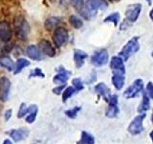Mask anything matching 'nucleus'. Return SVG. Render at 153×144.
<instances>
[{"label": "nucleus", "mask_w": 153, "mask_h": 144, "mask_svg": "<svg viewBox=\"0 0 153 144\" xmlns=\"http://www.w3.org/2000/svg\"><path fill=\"white\" fill-rule=\"evenodd\" d=\"M139 49H140V44H139L138 38L134 37L123 46L122 51L119 53V55L124 62H126L132 55L137 53Z\"/></svg>", "instance_id": "obj_1"}, {"label": "nucleus", "mask_w": 153, "mask_h": 144, "mask_svg": "<svg viewBox=\"0 0 153 144\" xmlns=\"http://www.w3.org/2000/svg\"><path fill=\"white\" fill-rule=\"evenodd\" d=\"M146 116V112H143L137 115L135 118H133V120L129 124V126L127 127V132L132 134V136H138V134L143 133L145 131V127L143 126V122Z\"/></svg>", "instance_id": "obj_2"}, {"label": "nucleus", "mask_w": 153, "mask_h": 144, "mask_svg": "<svg viewBox=\"0 0 153 144\" xmlns=\"http://www.w3.org/2000/svg\"><path fill=\"white\" fill-rule=\"evenodd\" d=\"M143 91V82L141 79H137L133 82V84L126 89L123 92V97L126 99L136 98Z\"/></svg>", "instance_id": "obj_3"}, {"label": "nucleus", "mask_w": 153, "mask_h": 144, "mask_svg": "<svg viewBox=\"0 0 153 144\" xmlns=\"http://www.w3.org/2000/svg\"><path fill=\"white\" fill-rule=\"evenodd\" d=\"M16 36L20 40H26L29 33H30V26L28 22L23 17H18L16 21Z\"/></svg>", "instance_id": "obj_4"}, {"label": "nucleus", "mask_w": 153, "mask_h": 144, "mask_svg": "<svg viewBox=\"0 0 153 144\" xmlns=\"http://www.w3.org/2000/svg\"><path fill=\"white\" fill-rule=\"evenodd\" d=\"M54 42L56 47H61L68 41L69 34L68 31L63 27H57L54 32Z\"/></svg>", "instance_id": "obj_5"}, {"label": "nucleus", "mask_w": 153, "mask_h": 144, "mask_svg": "<svg viewBox=\"0 0 153 144\" xmlns=\"http://www.w3.org/2000/svg\"><path fill=\"white\" fill-rule=\"evenodd\" d=\"M109 55L106 49H100L97 52H95V54L91 58V62L95 66H103L108 62Z\"/></svg>", "instance_id": "obj_6"}, {"label": "nucleus", "mask_w": 153, "mask_h": 144, "mask_svg": "<svg viewBox=\"0 0 153 144\" xmlns=\"http://www.w3.org/2000/svg\"><path fill=\"white\" fill-rule=\"evenodd\" d=\"M142 11V5L141 4H133L130 5L126 11V17L129 22H135L137 21V19L139 18V16H140Z\"/></svg>", "instance_id": "obj_7"}, {"label": "nucleus", "mask_w": 153, "mask_h": 144, "mask_svg": "<svg viewBox=\"0 0 153 144\" xmlns=\"http://www.w3.org/2000/svg\"><path fill=\"white\" fill-rule=\"evenodd\" d=\"M108 4L105 0H87L86 1V10L92 14H95L96 12L100 9H105L107 8Z\"/></svg>", "instance_id": "obj_8"}, {"label": "nucleus", "mask_w": 153, "mask_h": 144, "mask_svg": "<svg viewBox=\"0 0 153 144\" xmlns=\"http://www.w3.org/2000/svg\"><path fill=\"white\" fill-rule=\"evenodd\" d=\"M118 95L114 94L112 95L111 97L109 99V106H108V109L106 110V116L109 118H115L118 116V114L120 112V110H119V106H118Z\"/></svg>", "instance_id": "obj_9"}, {"label": "nucleus", "mask_w": 153, "mask_h": 144, "mask_svg": "<svg viewBox=\"0 0 153 144\" xmlns=\"http://www.w3.org/2000/svg\"><path fill=\"white\" fill-rule=\"evenodd\" d=\"M30 134V131L27 128H19V129H13L10 130V132H7V134H9L10 137L13 138V141L19 142L24 140Z\"/></svg>", "instance_id": "obj_10"}, {"label": "nucleus", "mask_w": 153, "mask_h": 144, "mask_svg": "<svg viewBox=\"0 0 153 144\" xmlns=\"http://www.w3.org/2000/svg\"><path fill=\"white\" fill-rule=\"evenodd\" d=\"M10 89H11V82L7 77L0 78V101L6 102L9 98Z\"/></svg>", "instance_id": "obj_11"}, {"label": "nucleus", "mask_w": 153, "mask_h": 144, "mask_svg": "<svg viewBox=\"0 0 153 144\" xmlns=\"http://www.w3.org/2000/svg\"><path fill=\"white\" fill-rule=\"evenodd\" d=\"M110 68L113 73L126 74V67H124V61L121 57H112L110 61Z\"/></svg>", "instance_id": "obj_12"}, {"label": "nucleus", "mask_w": 153, "mask_h": 144, "mask_svg": "<svg viewBox=\"0 0 153 144\" xmlns=\"http://www.w3.org/2000/svg\"><path fill=\"white\" fill-rule=\"evenodd\" d=\"M59 73H57L54 79H53V82H54L55 84H59V85H64L67 81H68L70 75L72 74L70 71L66 70L63 66H59L57 67L56 69Z\"/></svg>", "instance_id": "obj_13"}, {"label": "nucleus", "mask_w": 153, "mask_h": 144, "mask_svg": "<svg viewBox=\"0 0 153 144\" xmlns=\"http://www.w3.org/2000/svg\"><path fill=\"white\" fill-rule=\"evenodd\" d=\"M12 38V30L10 23L7 21L0 22V40L2 42H8Z\"/></svg>", "instance_id": "obj_14"}, {"label": "nucleus", "mask_w": 153, "mask_h": 144, "mask_svg": "<svg viewBox=\"0 0 153 144\" xmlns=\"http://www.w3.org/2000/svg\"><path fill=\"white\" fill-rule=\"evenodd\" d=\"M95 91L100 96H102V97L104 99V101H106V102H109V99L112 96L111 91H110L109 88L103 83H100V84H98L97 86H95Z\"/></svg>", "instance_id": "obj_15"}, {"label": "nucleus", "mask_w": 153, "mask_h": 144, "mask_svg": "<svg viewBox=\"0 0 153 144\" xmlns=\"http://www.w3.org/2000/svg\"><path fill=\"white\" fill-rule=\"evenodd\" d=\"M26 54L30 59L33 61H40L43 59V54L41 53V50L36 45H30L27 47Z\"/></svg>", "instance_id": "obj_16"}, {"label": "nucleus", "mask_w": 153, "mask_h": 144, "mask_svg": "<svg viewBox=\"0 0 153 144\" xmlns=\"http://www.w3.org/2000/svg\"><path fill=\"white\" fill-rule=\"evenodd\" d=\"M39 49L48 57H54L56 55V50L51 44V42L47 40H41L39 41Z\"/></svg>", "instance_id": "obj_17"}, {"label": "nucleus", "mask_w": 153, "mask_h": 144, "mask_svg": "<svg viewBox=\"0 0 153 144\" xmlns=\"http://www.w3.org/2000/svg\"><path fill=\"white\" fill-rule=\"evenodd\" d=\"M111 81H112L114 88L117 90H121L124 86L126 77H124V74H122V73H113Z\"/></svg>", "instance_id": "obj_18"}, {"label": "nucleus", "mask_w": 153, "mask_h": 144, "mask_svg": "<svg viewBox=\"0 0 153 144\" xmlns=\"http://www.w3.org/2000/svg\"><path fill=\"white\" fill-rule=\"evenodd\" d=\"M87 54L85 52L81 51V50H75L74 51V62L76 68H80L81 66L84 64V60L87 58Z\"/></svg>", "instance_id": "obj_19"}, {"label": "nucleus", "mask_w": 153, "mask_h": 144, "mask_svg": "<svg viewBox=\"0 0 153 144\" xmlns=\"http://www.w3.org/2000/svg\"><path fill=\"white\" fill-rule=\"evenodd\" d=\"M149 109H150V98L146 92H143V100L138 108V112L140 113H143L147 112Z\"/></svg>", "instance_id": "obj_20"}, {"label": "nucleus", "mask_w": 153, "mask_h": 144, "mask_svg": "<svg viewBox=\"0 0 153 144\" xmlns=\"http://www.w3.org/2000/svg\"><path fill=\"white\" fill-rule=\"evenodd\" d=\"M37 112H38V108L36 105H31L30 107H29V110H28V113H27V116L25 118L26 122L27 123H33L35 122V120L36 118V115H37Z\"/></svg>", "instance_id": "obj_21"}, {"label": "nucleus", "mask_w": 153, "mask_h": 144, "mask_svg": "<svg viewBox=\"0 0 153 144\" xmlns=\"http://www.w3.org/2000/svg\"><path fill=\"white\" fill-rule=\"evenodd\" d=\"M76 144H95V137L86 131H82L80 140L76 142Z\"/></svg>", "instance_id": "obj_22"}, {"label": "nucleus", "mask_w": 153, "mask_h": 144, "mask_svg": "<svg viewBox=\"0 0 153 144\" xmlns=\"http://www.w3.org/2000/svg\"><path fill=\"white\" fill-rule=\"evenodd\" d=\"M0 65L2 67L7 68L9 71H13L14 69V64L12 61V59L8 56H3L2 58H0Z\"/></svg>", "instance_id": "obj_23"}, {"label": "nucleus", "mask_w": 153, "mask_h": 144, "mask_svg": "<svg viewBox=\"0 0 153 144\" xmlns=\"http://www.w3.org/2000/svg\"><path fill=\"white\" fill-rule=\"evenodd\" d=\"M59 23H60V18H59V17H50L45 21V28L47 29L48 31L54 30L55 28L56 29L57 28L56 26L59 25Z\"/></svg>", "instance_id": "obj_24"}, {"label": "nucleus", "mask_w": 153, "mask_h": 144, "mask_svg": "<svg viewBox=\"0 0 153 144\" xmlns=\"http://www.w3.org/2000/svg\"><path fill=\"white\" fill-rule=\"evenodd\" d=\"M29 65H30V62H29L28 60H25V59H18L17 62H16V68H14L16 70H14L13 73L16 74V75L18 74V73H20L24 67L29 66Z\"/></svg>", "instance_id": "obj_25"}, {"label": "nucleus", "mask_w": 153, "mask_h": 144, "mask_svg": "<svg viewBox=\"0 0 153 144\" xmlns=\"http://www.w3.org/2000/svg\"><path fill=\"white\" fill-rule=\"evenodd\" d=\"M69 22H70L71 25L76 29H79L83 25V22H82V20H81V18L79 17L78 16H76V14H73V16H70Z\"/></svg>", "instance_id": "obj_26"}, {"label": "nucleus", "mask_w": 153, "mask_h": 144, "mask_svg": "<svg viewBox=\"0 0 153 144\" xmlns=\"http://www.w3.org/2000/svg\"><path fill=\"white\" fill-rule=\"evenodd\" d=\"M76 92V90L74 86H68V88H66L65 90H63V93H62V101L66 102V101L70 97H72Z\"/></svg>", "instance_id": "obj_27"}, {"label": "nucleus", "mask_w": 153, "mask_h": 144, "mask_svg": "<svg viewBox=\"0 0 153 144\" xmlns=\"http://www.w3.org/2000/svg\"><path fill=\"white\" fill-rule=\"evenodd\" d=\"M119 20H120V14L113 13L111 14H109V16L104 19V22H112V23H114L115 26H117L119 23Z\"/></svg>", "instance_id": "obj_28"}, {"label": "nucleus", "mask_w": 153, "mask_h": 144, "mask_svg": "<svg viewBox=\"0 0 153 144\" xmlns=\"http://www.w3.org/2000/svg\"><path fill=\"white\" fill-rule=\"evenodd\" d=\"M80 110H81L80 107H75L73 109L65 110V114L67 115V117L74 119V118H76V116H78V113H79V112Z\"/></svg>", "instance_id": "obj_29"}, {"label": "nucleus", "mask_w": 153, "mask_h": 144, "mask_svg": "<svg viewBox=\"0 0 153 144\" xmlns=\"http://www.w3.org/2000/svg\"><path fill=\"white\" fill-rule=\"evenodd\" d=\"M28 110H29V108H27L26 104L25 103H21L20 107H19V110H18V112H17V117L18 118H23L25 115H27Z\"/></svg>", "instance_id": "obj_30"}, {"label": "nucleus", "mask_w": 153, "mask_h": 144, "mask_svg": "<svg viewBox=\"0 0 153 144\" xmlns=\"http://www.w3.org/2000/svg\"><path fill=\"white\" fill-rule=\"evenodd\" d=\"M72 84H73V86L76 88V91H80V90H82L84 88L82 81H81V79H79V78L73 79V81H72Z\"/></svg>", "instance_id": "obj_31"}, {"label": "nucleus", "mask_w": 153, "mask_h": 144, "mask_svg": "<svg viewBox=\"0 0 153 144\" xmlns=\"http://www.w3.org/2000/svg\"><path fill=\"white\" fill-rule=\"evenodd\" d=\"M73 4V6L78 10V11H80L82 10L83 8V3H84V0H70Z\"/></svg>", "instance_id": "obj_32"}, {"label": "nucleus", "mask_w": 153, "mask_h": 144, "mask_svg": "<svg viewBox=\"0 0 153 144\" xmlns=\"http://www.w3.org/2000/svg\"><path fill=\"white\" fill-rule=\"evenodd\" d=\"M32 77H41V78H44V74H43V72L41 71V69L36 68L30 74V78H32Z\"/></svg>", "instance_id": "obj_33"}, {"label": "nucleus", "mask_w": 153, "mask_h": 144, "mask_svg": "<svg viewBox=\"0 0 153 144\" xmlns=\"http://www.w3.org/2000/svg\"><path fill=\"white\" fill-rule=\"evenodd\" d=\"M146 93L149 96V98L153 99V84L151 82H149V83L146 85Z\"/></svg>", "instance_id": "obj_34"}, {"label": "nucleus", "mask_w": 153, "mask_h": 144, "mask_svg": "<svg viewBox=\"0 0 153 144\" xmlns=\"http://www.w3.org/2000/svg\"><path fill=\"white\" fill-rule=\"evenodd\" d=\"M64 88H65V84L64 85H60L59 86H56V88H55L54 89H53V92H54L55 94L59 95L61 92H63Z\"/></svg>", "instance_id": "obj_35"}, {"label": "nucleus", "mask_w": 153, "mask_h": 144, "mask_svg": "<svg viewBox=\"0 0 153 144\" xmlns=\"http://www.w3.org/2000/svg\"><path fill=\"white\" fill-rule=\"evenodd\" d=\"M12 113H13V110H7L6 112L4 113V117H5V120L8 121V120L12 117Z\"/></svg>", "instance_id": "obj_36"}, {"label": "nucleus", "mask_w": 153, "mask_h": 144, "mask_svg": "<svg viewBox=\"0 0 153 144\" xmlns=\"http://www.w3.org/2000/svg\"><path fill=\"white\" fill-rule=\"evenodd\" d=\"M3 144H13V142L11 141V140H10V139H5V140H4V142H3Z\"/></svg>", "instance_id": "obj_37"}, {"label": "nucleus", "mask_w": 153, "mask_h": 144, "mask_svg": "<svg viewBox=\"0 0 153 144\" xmlns=\"http://www.w3.org/2000/svg\"><path fill=\"white\" fill-rule=\"evenodd\" d=\"M149 136H150V138H151V141H152V144H153V131H151V132L149 133Z\"/></svg>", "instance_id": "obj_38"}, {"label": "nucleus", "mask_w": 153, "mask_h": 144, "mask_svg": "<svg viewBox=\"0 0 153 144\" xmlns=\"http://www.w3.org/2000/svg\"><path fill=\"white\" fill-rule=\"evenodd\" d=\"M149 17L152 19V20H153V9L151 10V11H150V13H149Z\"/></svg>", "instance_id": "obj_39"}, {"label": "nucleus", "mask_w": 153, "mask_h": 144, "mask_svg": "<svg viewBox=\"0 0 153 144\" xmlns=\"http://www.w3.org/2000/svg\"><path fill=\"white\" fill-rule=\"evenodd\" d=\"M146 2H147L148 4H151V2H152V0H146Z\"/></svg>", "instance_id": "obj_40"}, {"label": "nucleus", "mask_w": 153, "mask_h": 144, "mask_svg": "<svg viewBox=\"0 0 153 144\" xmlns=\"http://www.w3.org/2000/svg\"><path fill=\"white\" fill-rule=\"evenodd\" d=\"M1 48H3V46H2V41L0 40V49H1Z\"/></svg>", "instance_id": "obj_41"}, {"label": "nucleus", "mask_w": 153, "mask_h": 144, "mask_svg": "<svg viewBox=\"0 0 153 144\" xmlns=\"http://www.w3.org/2000/svg\"><path fill=\"white\" fill-rule=\"evenodd\" d=\"M151 121H152V124H153V112L151 114Z\"/></svg>", "instance_id": "obj_42"}, {"label": "nucleus", "mask_w": 153, "mask_h": 144, "mask_svg": "<svg viewBox=\"0 0 153 144\" xmlns=\"http://www.w3.org/2000/svg\"><path fill=\"white\" fill-rule=\"evenodd\" d=\"M151 56H152V57H153V52H152V54H151Z\"/></svg>", "instance_id": "obj_43"}, {"label": "nucleus", "mask_w": 153, "mask_h": 144, "mask_svg": "<svg viewBox=\"0 0 153 144\" xmlns=\"http://www.w3.org/2000/svg\"><path fill=\"white\" fill-rule=\"evenodd\" d=\"M110 1H115V0H110Z\"/></svg>", "instance_id": "obj_44"}]
</instances>
